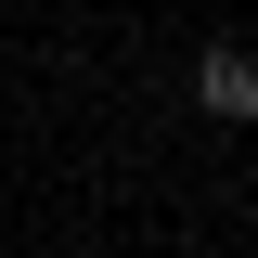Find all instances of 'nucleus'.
Wrapping results in <instances>:
<instances>
[{
  "mask_svg": "<svg viewBox=\"0 0 258 258\" xmlns=\"http://www.w3.org/2000/svg\"><path fill=\"white\" fill-rule=\"evenodd\" d=\"M194 103H207V116H232V129H245V116H258V64H245V52H232V39H220V52L194 64Z\"/></svg>",
  "mask_w": 258,
  "mask_h": 258,
  "instance_id": "f257e3e1",
  "label": "nucleus"
}]
</instances>
